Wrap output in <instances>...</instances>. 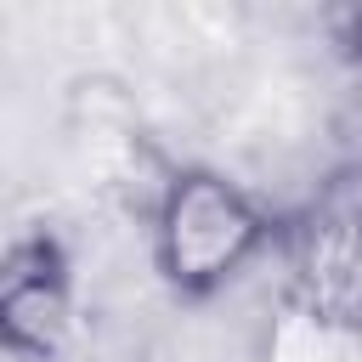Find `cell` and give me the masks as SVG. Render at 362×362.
<instances>
[{
  "label": "cell",
  "mask_w": 362,
  "mask_h": 362,
  "mask_svg": "<svg viewBox=\"0 0 362 362\" xmlns=\"http://www.w3.org/2000/svg\"><path fill=\"white\" fill-rule=\"evenodd\" d=\"M272 238V215L221 170H175L153 204V272L187 294H221Z\"/></svg>",
  "instance_id": "1"
},
{
  "label": "cell",
  "mask_w": 362,
  "mask_h": 362,
  "mask_svg": "<svg viewBox=\"0 0 362 362\" xmlns=\"http://www.w3.org/2000/svg\"><path fill=\"white\" fill-rule=\"evenodd\" d=\"M288 294L334 334H362V158L339 164L288 226Z\"/></svg>",
  "instance_id": "2"
},
{
  "label": "cell",
  "mask_w": 362,
  "mask_h": 362,
  "mask_svg": "<svg viewBox=\"0 0 362 362\" xmlns=\"http://www.w3.org/2000/svg\"><path fill=\"white\" fill-rule=\"evenodd\" d=\"M74 334V266L51 232H23L0 260V345L17 362H57Z\"/></svg>",
  "instance_id": "3"
},
{
  "label": "cell",
  "mask_w": 362,
  "mask_h": 362,
  "mask_svg": "<svg viewBox=\"0 0 362 362\" xmlns=\"http://www.w3.org/2000/svg\"><path fill=\"white\" fill-rule=\"evenodd\" d=\"M328 40H334V51H339L345 62H362V6L334 11V17H328Z\"/></svg>",
  "instance_id": "4"
}]
</instances>
